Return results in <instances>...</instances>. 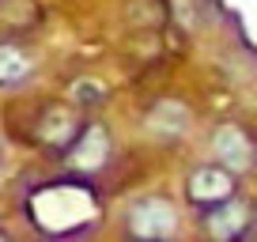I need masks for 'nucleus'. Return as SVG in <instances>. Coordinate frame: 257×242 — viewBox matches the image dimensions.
Instances as JSON below:
<instances>
[{
	"label": "nucleus",
	"instance_id": "nucleus-1",
	"mask_svg": "<svg viewBox=\"0 0 257 242\" xmlns=\"http://www.w3.org/2000/svg\"><path fill=\"white\" fill-rule=\"evenodd\" d=\"M31 212L46 234H80L95 223L98 197L83 178H68V182H53V186L38 189Z\"/></svg>",
	"mask_w": 257,
	"mask_h": 242
},
{
	"label": "nucleus",
	"instance_id": "nucleus-8",
	"mask_svg": "<svg viewBox=\"0 0 257 242\" xmlns=\"http://www.w3.org/2000/svg\"><path fill=\"white\" fill-rule=\"evenodd\" d=\"M148 125H152L155 133L174 137V133H182L185 125H189V110H185L182 102H159L152 113H148Z\"/></svg>",
	"mask_w": 257,
	"mask_h": 242
},
{
	"label": "nucleus",
	"instance_id": "nucleus-9",
	"mask_svg": "<svg viewBox=\"0 0 257 242\" xmlns=\"http://www.w3.org/2000/svg\"><path fill=\"white\" fill-rule=\"evenodd\" d=\"M27 72H31L27 57L19 53L16 46H0V87H12V83H19Z\"/></svg>",
	"mask_w": 257,
	"mask_h": 242
},
{
	"label": "nucleus",
	"instance_id": "nucleus-3",
	"mask_svg": "<svg viewBox=\"0 0 257 242\" xmlns=\"http://www.w3.org/2000/svg\"><path fill=\"white\" fill-rule=\"evenodd\" d=\"M125 231L137 238H167L178 231V212L167 197H140L128 204Z\"/></svg>",
	"mask_w": 257,
	"mask_h": 242
},
{
	"label": "nucleus",
	"instance_id": "nucleus-7",
	"mask_svg": "<svg viewBox=\"0 0 257 242\" xmlns=\"http://www.w3.org/2000/svg\"><path fill=\"white\" fill-rule=\"evenodd\" d=\"M212 148H216V159L227 170H246L253 163V144L238 125H219L216 137H212Z\"/></svg>",
	"mask_w": 257,
	"mask_h": 242
},
{
	"label": "nucleus",
	"instance_id": "nucleus-4",
	"mask_svg": "<svg viewBox=\"0 0 257 242\" xmlns=\"http://www.w3.org/2000/svg\"><path fill=\"white\" fill-rule=\"evenodd\" d=\"M61 155H68V163H72L80 174H95V170H102L106 159H110V133H106L98 121H87V125H80V133L72 137V144L64 148Z\"/></svg>",
	"mask_w": 257,
	"mask_h": 242
},
{
	"label": "nucleus",
	"instance_id": "nucleus-6",
	"mask_svg": "<svg viewBox=\"0 0 257 242\" xmlns=\"http://www.w3.org/2000/svg\"><path fill=\"white\" fill-rule=\"evenodd\" d=\"M201 219L208 227V234H216V238H242L249 231V208L242 201H234V197L208 212H201Z\"/></svg>",
	"mask_w": 257,
	"mask_h": 242
},
{
	"label": "nucleus",
	"instance_id": "nucleus-5",
	"mask_svg": "<svg viewBox=\"0 0 257 242\" xmlns=\"http://www.w3.org/2000/svg\"><path fill=\"white\" fill-rule=\"evenodd\" d=\"M80 113L72 110V106L64 102H49L46 110H42V121H38V140L46 148H53V152H64V148L72 144V137L80 133Z\"/></svg>",
	"mask_w": 257,
	"mask_h": 242
},
{
	"label": "nucleus",
	"instance_id": "nucleus-2",
	"mask_svg": "<svg viewBox=\"0 0 257 242\" xmlns=\"http://www.w3.org/2000/svg\"><path fill=\"white\" fill-rule=\"evenodd\" d=\"M238 193V182H234V170H227L223 163H208V167H197L185 178V201L197 212H208L216 204L231 201Z\"/></svg>",
	"mask_w": 257,
	"mask_h": 242
}]
</instances>
